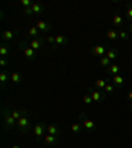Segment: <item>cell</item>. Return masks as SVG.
Wrapping results in <instances>:
<instances>
[{"mask_svg":"<svg viewBox=\"0 0 132 148\" xmlns=\"http://www.w3.org/2000/svg\"><path fill=\"white\" fill-rule=\"evenodd\" d=\"M94 85L98 87V89H104V87H106V85H107V82H106L104 79H97Z\"/></svg>","mask_w":132,"mask_h":148,"instance_id":"obj_24","label":"cell"},{"mask_svg":"<svg viewBox=\"0 0 132 148\" xmlns=\"http://www.w3.org/2000/svg\"><path fill=\"white\" fill-rule=\"evenodd\" d=\"M107 37L110 38V40H112V41H115V40H118L119 38V32H116L115 29H108Z\"/></svg>","mask_w":132,"mask_h":148,"instance_id":"obj_15","label":"cell"},{"mask_svg":"<svg viewBox=\"0 0 132 148\" xmlns=\"http://www.w3.org/2000/svg\"><path fill=\"white\" fill-rule=\"evenodd\" d=\"M42 9H44V7H42L41 4H38V3H33V4H32V11H33V13L40 15L42 12Z\"/></svg>","mask_w":132,"mask_h":148,"instance_id":"obj_17","label":"cell"},{"mask_svg":"<svg viewBox=\"0 0 132 148\" xmlns=\"http://www.w3.org/2000/svg\"><path fill=\"white\" fill-rule=\"evenodd\" d=\"M104 53H106V46L104 45H97L93 49V54L97 56V57H103Z\"/></svg>","mask_w":132,"mask_h":148,"instance_id":"obj_5","label":"cell"},{"mask_svg":"<svg viewBox=\"0 0 132 148\" xmlns=\"http://www.w3.org/2000/svg\"><path fill=\"white\" fill-rule=\"evenodd\" d=\"M3 38L5 41H11V40H13V32L12 31H4L3 32Z\"/></svg>","mask_w":132,"mask_h":148,"instance_id":"obj_22","label":"cell"},{"mask_svg":"<svg viewBox=\"0 0 132 148\" xmlns=\"http://www.w3.org/2000/svg\"><path fill=\"white\" fill-rule=\"evenodd\" d=\"M46 131H48L49 135H54V136H58L59 135V128L57 127V126H54V124L48 126V127H46Z\"/></svg>","mask_w":132,"mask_h":148,"instance_id":"obj_9","label":"cell"},{"mask_svg":"<svg viewBox=\"0 0 132 148\" xmlns=\"http://www.w3.org/2000/svg\"><path fill=\"white\" fill-rule=\"evenodd\" d=\"M128 99L132 100V91H129V93H128Z\"/></svg>","mask_w":132,"mask_h":148,"instance_id":"obj_36","label":"cell"},{"mask_svg":"<svg viewBox=\"0 0 132 148\" xmlns=\"http://www.w3.org/2000/svg\"><path fill=\"white\" fill-rule=\"evenodd\" d=\"M8 53H9V48L5 46V45H3V46L0 48V54H1V56H7Z\"/></svg>","mask_w":132,"mask_h":148,"instance_id":"obj_29","label":"cell"},{"mask_svg":"<svg viewBox=\"0 0 132 148\" xmlns=\"http://www.w3.org/2000/svg\"><path fill=\"white\" fill-rule=\"evenodd\" d=\"M45 130H46L45 124H36L35 127H33V134H35L37 138H41Z\"/></svg>","mask_w":132,"mask_h":148,"instance_id":"obj_6","label":"cell"},{"mask_svg":"<svg viewBox=\"0 0 132 148\" xmlns=\"http://www.w3.org/2000/svg\"><path fill=\"white\" fill-rule=\"evenodd\" d=\"M106 57H107L110 61H111V60H115L116 57H118V50H116V49H111V50H108V52L106 53Z\"/></svg>","mask_w":132,"mask_h":148,"instance_id":"obj_18","label":"cell"},{"mask_svg":"<svg viewBox=\"0 0 132 148\" xmlns=\"http://www.w3.org/2000/svg\"><path fill=\"white\" fill-rule=\"evenodd\" d=\"M129 108H131V110H132V103H131V104H129Z\"/></svg>","mask_w":132,"mask_h":148,"instance_id":"obj_39","label":"cell"},{"mask_svg":"<svg viewBox=\"0 0 132 148\" xmlns=\"http://www.w3.org/2000/svg\"><path fill=\"white\" fill-rule=\"evenodd\" d=\"M112 21H114V24L116 25V27H122L123 24H124V19H123L122 15H114V19H112Z\"/></svg>","mask_w":132,"mask_h":148,"instance_id":"obj_10","label":"cell"},{"mask_svg":"<svg viewBox=\"0 0 132 148\" xmlns=\"http://www.w3.org/2000/svg\"><path fill=\"white\" fill-rule=\"evenodd\" d=\"M129 31H131V32H132V24H131V25H129Z\"/></svg>","mask_w":132,"mask_h":148,"instance_id":"obj_38","label":"cell"},{"mask_svg":"<svg viewBox=\"0 0 132 148\" xmlns=\"http://www.w3.org/2000/svg\"><path fill=\"white\" fill-rule=\"evenodd\" d=\"M44 140H45V143L48 145H54L57 143V136H54V135H46L45 138H44Z\"/></svg>","mask_w":132,"mask_h":148,"instance_id":"obj_11","label":"cell"},{"mask_svg":"<svg viewBox=\"0 0 132 148\" xmlns=\"http://www.w3.org/2000/svg\"><path fill=\"white\" fill-rule=\"evenodd\" d=\"M46 41H48V42H54V41H56V37H53V36H49V37L46 38Z\"/></svg>","mask_w":132,"mask_h":148,"instance_id":"obj_34","label":"cell"},{"mask_svg":"<svg viewBox=\"0 0 132 148\" xmlns=\"http://www.w3.org/2000/svg\"><path fill=\"white\" fill-rule=\"evenodd\" d=\"M11 148H20V145H17V144H13V145H12V147H11Z\"/></svg>","mask_w":132,"mask_h":148,"instance_id":"obj_37","label":"cell"},{"mask_svg":"<svg viewBox=\"0 0 132 148\" xmlns=\"http://www.w3.org/2000/svg\"><path fill=\"white\" fill-rule=\"evenodd\" d=\"M3 119H4V124H5L8 128H13V127H16V126H17V121H16V119H13V118H12V115H11V113H9V111H7L5 108H4V117H3Z\"/></svg>","mask_w":132,"mask_h":148,"instance_id":"obj_1","label":"cell"},{"mask_svg":"<svg viewBox=\"0 0 132 148\" xmlns=\"http://www.w3.org/2000/svg\"><path fill=\"white\" fill-rule=\"evenodd\" d=\"M131 66H132V61H131Z\"/></svg>","mask_w":132,"mask_h":148,"instance_id":"obj_40","label":"cell"},{"mask_svg":"<svg viewBox=\"0 0 132 148\" xmlns=\"http://www.w3.org/2000/svg\"><path fill=\"white\" fill-rule=\"evenodd\" d=\"M7 65V61H5V58H1L0 60V66H5Z\"/></svg>","mask_w":132,"mask_h":148,"instance_id":"obj_35","label":"cell"},{"mask_svg":"<svg viewBox=\"0 0 132 148\" xmlns=\"http://www.w3.org/2000/svg\"><path fill=\"white\" fill-rule=\"evenodd\" d=\"M36 27H37L38 31H49V29H50V27H49V25L46 24L45 21H42V20L37 21V24H36Z\"/></svg>","mask_w":132,"mask_h":148,"instance_id":"obj_16","label":"cell"},{"mask_svg":"<svg viewBox=\"0 0 132 148\" xmlns=\"http://www.w3.org/2000/svg\"><path fill=\"white\" fill-rule=\"evenodd\" d=\"M125 79L123 78L120 74H116V76H114V78H112V83H114L115 87H122L123 85H124Z\"/></svg>","mask_w":132,"mask_h":148,"instance_id":"obj_7","label":"cell"},{"mask_svg":"<svg viewBox=\"0 0 132 148\" xmlns=\"http://www.w3.org/2000/svg\"><path fill=\"white\" fill-rule=\"evenodd\" d=\"M38 33H40V31L37 29V27H31L28 31V35L29 36H37Z\"/></svg>","mask_w":132,"mask_h":148,"instance_id":"obj_26","label":"cell"},{"mask_svg":"<svg viewBox=\"0 0 132 148\" xmlns=\"http://www.w3.org/2000/svg\"><path fill=\"white\" fill-rule=\"evenodd\" d=\"M119 72H120V66L116 65V64H112V65L107 69L108 74H115V76H116V74H119Z\"/></svg>","mask_w":132,"mask_h":148,"instance_id":"obj_14","label":"cell"},{"mask_svg":"<svg viewBox=\"0 0 132 148\" xmlns=\"http://www.w3.org/2000/svg\"><path fill=\"white\" fill-rule=\"evenodd\" d=\"M90 91H91V98H93V102H101V100H103L104 98H106V94L102 93V91H97V90H93L90 87Z\"/></svg>","mask_w":132,"mask_h":148,"instance_id":"obj_4","label":"cell"},{"mask_svg":"<svg viewBox=\"0 0 132 148\" xmlns=\"http://www.w3.org/2000/svg\"><path fill=\"white\" fill-rule=\"evenodd\" d=\"M81 123H82L83 128H86V130H95V123L91 119L86 118L85 114H81Z\"/></svg>","mask_w":132,"mask_h":148,"instance_id":"obj_2","label":"cell"},{"mask_svg":"<svg viewBox=\"0 0 132 148\" xmlns=\"http://www.w3.org/2000/svg\"><path fill=\"white\" fill-rule=\"evenodd\" d=\"M41 40H38V38H35V40H32V41H29V46H31L33 50H37V49L41 48Z\"/></svg>","mask_w":132,"mask_h":148,"instance_id":"obj_13","label":"cell"},{"mask_svg":"<svg viewBox=\"0 0 132 148\" xmlns=\"http://www.w3.org/2000/svg\"><path fill=\"white\" fill-rule=\"evenodd\" d=\"M54 42H56L57 45H65V44H67V38L61 36V35H58V36H56V41Z\"/></svg>","mask_w":132,"mask_h":148,"instance_id":"obj_21","label":"cell"},{"mask_svg":"<svg viewBox=\"0 0 132 148\" xmlns=\"http://www.w3.org/2000/svg\"><path fill=\"white\" fill-rule=\"evenodd\" d=\"M23 52H24V56L28 60H33L36 57V50H33L31 46H27V48H24V49H23Z\"/></svg>","mask_w":132,"mask_h":148,"instance_id":"obj_8","label":"cell"},{"mask_svg":"<svg viewBox=\"0 0 132 148\" xmlns=\"http://www.w3.org/2000/svg\"><path fill=\"white\" fill-rule=\"evenodd\" d=\"M21 4H23V5H24L25 8H28V7H32V1L31 0H21Z\"/></svg>","mask_w":132,"mask_h":148,"instance_id":"obj_31","label":"cell"},{"mask_svg":"<svg viewBox=\"0 0 132 148\" xmlns=\"http://www.w3.org/2000/svg\"><path fill=\"white\" fill-rule=\"evenodd\" d=\"M115 86L114 85H106V87H104V94H111L112 91H114Z\"/></svg>","mask_w":132,"mask_h":148,"instance_id":"obj_28","label":"cell"},{"mask_svg":"<svg viewBox=\"0 0 132 148\" xmlns=\"http://www.w3.org/2000/svg\"><path fill=\"white\" fill-rule=\"evenodd\" d=\"M82 123H74L71 124V132H74V134H78L81 130H82Z\"/></svg>","mask_w":132,"mask_h":148,"instance_id":"obj_23","label":"cell"},{"mask_svg":"<svg viewBox=\"0 0 132 148\" xmlns=\"http://www.w3.org/2000/svg\"><path fill=\"white\" fill-rule=\"evenodd\" d=\"M127 17L128 20H132V8L128 5V9H127Z\"/></svg>","mask_w":132,"mask_h":148,"instance_id":"obj_32","label":"cell"},{"mask_svg":"<svg viewBox=\"0 0 132 148\" xmlns=\"http://www.w3.org/2000/svg\"><path fill=\"white\" fill-rule=\"evenodd\" d=\"M29 126H31V122H29V119L27 118V115H24V117H21L20 119L17 121V127L20 128L21 131L28 130Z\"/></svg>","mask_w":132,"mask_h":148,"instance_id":"obj_3","label":"cell"},{"mask_svg":"<svg viewBox=\"0 0 132 148\" xmlns=\"http://www.w3.org/2000/svg\"><path fill=\"white\" fill-rule=\"evenodd\" d=\"M11 81H12L13 83H19L21 81V74L17 73V72L12 73V74H11Z\"/></svg>","mask_w":132,"mask_h":148,"instance_id":"obj_19","label":"cell"},{"mask_svg":"<svg viewBox=\"0 0 132 148\" xmlns=\"http://www.w3.org/2000/svg\"><path fill=\"white\" fill-rule=\"evenodd\" d=\"M7 79H8V73L7 72L0 73V83H1V85H4V83L7 82Z\"/></svg>","mask_w":132,"mask_h":148,"instance_id":"obj_25","label":"cell"},{"mask_svg":"<svg viewBox=\"0 0 132 148\" xmlns=\"http://www.w3.org/2000/svg\"><path fill=\"white\" fill-rule=\"evenodd\" d=\"M25 15H29V16H31L32 13H33V11H32V7H28V8H25Z\"/></svg>","mask_w":132,"mask_h":148,"instance_id":"obj_33","label":"cell"},{"mask_svg":"<svg viewBox=\"0 0 132 148\" xmlns=\"http://www.w3.org/2000/svg\"><path fill=\"white\" fill-rule=\"evenodd\" d=\"M101 65L103 66V68H110V66L112 65L111 64V61H110V60L107 58V57H106V56H103V57H101Z\"/></svg>","mask_w":132,"mask_h":148,"instance_id":"obj_20","label":"cell"},{"mask_svg":"<svg viewBox=\"0 0 132 148\" xmlns=\"http://www.w3.org/2000/svg\"><path fill=\"white\" fill-rule=\"evenodd\" d=\"M83 103L85 104H91L93 103V98H91L90 94H85L83 95Z\"/></svg>","mask_w":132,"mask_h":148,"instance_id":"obj_27","label":"cell"},{"mask_svg":"<svg viewBox=\"0 0 132 148\" xmlns=\"http://www.w3.org/2000/svg\"><path fill=\"white\" fill-rule=\"evenodd\" d=\"M128 37H129V36H128V33H127V32H124V31L119 32V38H120V40H127Z\"/></svg>","mask_w":132,"mask_h":148,"instance_id":"obj_30","label":"cell"},{"mask_svg":"<svg viewBox=\"0 0 132 148\" xmlns=\"http://www.w3.org/2000/svg\"><path fill=\"white\" fill-rule=\"evenodd\" d=\"M11 115H12V118L13 119H16V121H19L21 117H24V115H27V111H20V110H12L11 111Z\"/></svg>","mask_w":132,"mask_h":148,"instance_id":"obj_12","label":"cell"}]
</instances>
